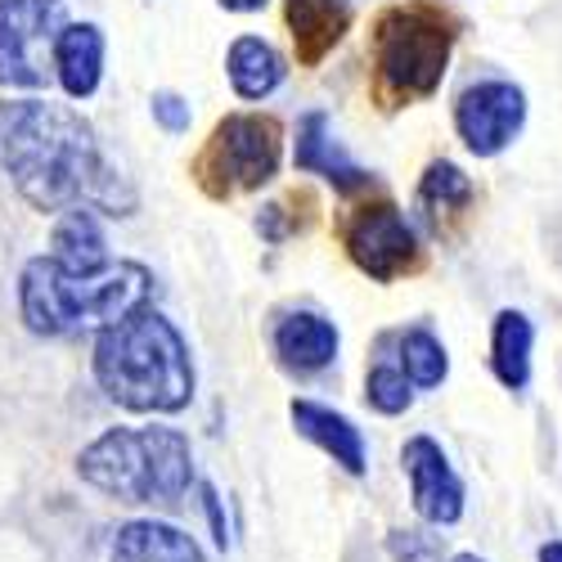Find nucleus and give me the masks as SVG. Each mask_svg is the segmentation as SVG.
<instances>
[{
	"mask_svg": "<svg viewBox=\"0 0 562 562\" xmlns=\"http://www.w3.org/2000/svg\"><path fill=\"white\" fill-rule=\"evenodd\" d=\"M0 171L36 212L50 216L81 207L95 216H135L139 207L135 184L72 104L36 95L0 104Z\"/></svg>",
	"mask_w": 562,
	"mask_h": 562,
	"instance_id": "1",
	"label": "nucleus"
},
{
	"mask_svg": "<svg viewBox=\"0 0 562 562\" xmlns=\"http://www.w3.org/2000/svg\"><path fill=\"white\" fill-rule=\"evenodd\" d=\"M100 392L131 414H180L194 401L190 342L158 306H139L95 338L90 356Z\"/></svg>",
	"mask_w": 562,
	"mask_h": 562,
	"instance_id": "2",
	"label": "nucleus"
},
{
	"mask_svg": "<svg viewBox=\"0 0 562 562\" xmlns=\"http://www.w3.org/2000/svg\"><path fill=\"white\" fill-rule=\"evenodd\" d=\"M154 297V270L113 261L100 274H72L55 257H32L19 274V315L36 338L104 334Z\"/></svg>",
	"mask_w": 562,
	"mask_h": 562,
	"instance_id": "3",
	"label": "nucleus"
},
{
	"mask_svg": "<svg viewBox=\"0 0 562 562\" xmlns=\"http://www.w3.org/2000/svg\"><path fill=\"white\" fill-rule=\"evenodd\" d=\"M77 477L117 504L167 508L199 486L194 446L184 432L149 428H109L77 454Z\"/></svg>",
	"mask_w": 562,
	"mask_h": 562,
	"instance_id": "4",
	"label": "nucleus"
},
{
	"mask_svg": "<svg viewBox=\"0 0 562 562\" xmlns=\"http://www.w3.org/2000/svg\"><path fill=\"white\" fill-rule=\"evenodd\" d=\"M459 23L450 10L432 0H405L387 5L369 32V64H373V95L383 109H405L432 100L454 50Z\"/></svg>",
	"mask_w": 562,
	"mask_h": 562,
	"instance_id": "5",
	"label": "nucleus"
},
{
	"mask_svg": "<svg viewBox=\"0 0 562 562\" xmlns=\"http://www.w3.org/2000/svg\"><path fill=\"white\" fill-rule=\"evenodd\" d=\"M279 162H284V126L270 113H225L194 158V180L207 199H239L270 184Z\"/></svg>",
	"mask_w": 562,
	"mask_h": 562,
	"instance_id": "6",
	"label": "nucleus"
},
{
	"mask_svg": "<svg viewBox=\"0 0 562 562\" xmlns=\"http://www.w3.org/2000/svg\"><path fill=\"white\" fill-rule=\"evenodd\" d=\"M64 27V0H0V86L41 90L50 81Z\"/></svg>",
	"mask_w": 562,
	"mask_h": 562,
	"instance_id": "7",
	"label": "nucleus"
},
{
	"mask_svg": "<svg viewBox=\"0 0 562 562\" xmlns=\"http://www.w3.org/2000/svg\"><path fill=\"white\" fill-rule=\"evenodd\" d=\"M342 244L356 270L369 274L373 284H396V279L424 270V244L392 199L360 203L342 225Z\"/></svg>",
	"mask_w": 562,
	"mask_h": 562,
	"instance_id": "8",
	"label": "nucleus"
},
{
	"mask_svg": "<svg viewBox=\"0 0 562 562\" xmlns=\"http://www.w3.org/2000/svg\"><path fill=\"white\" fill-rule=\"evenodd\" d=\"M527 126V90L513 81H473L454 104V131L477 158L504 154Z\"/></svg>",
	"mask_w": 562,
	"mask_h": 562,
	"instance_id": "9",
	"label": "nucleus"
},
{
	"mask_svg": "<svg viewBox=\"0 0 562 562\" xmlns=\"http://www.w3.org/2000/svg\"><path fill=\"white\" fill-rule=\"evenodd\" d=\"M401 468L409 482V504L428 527H454L463 518V477L437 437L414 432L401 446Z\"/></svg>",
	"mask_w": 562,
	"mask_h": 562,
	"instance_id": "10",
	"label": "nucleus"
},
{
	"mask_svg": "<svg viewBox=\"0 0 562 562\" xmlns=\"http://www.w3.org/2000/svg\"><path fill=\"white\" fill-rule=\"evenodd\" d=\"M270 347L279 356V364H284L289 373H297V379H306V373H319V369H329L338 360V324L329 315H319V311H284L274 319V329H270Z\"/></svg>",
	"mask_w": 562,
	"mask_h": 562,
	"instance_id": "11",
	"label": "nucleus"
},
{
	"mask_svg": "<svg viewBox=\"0 0 562 562\" xmlns=\"http://www.w3.org/2000/svg\"><path fill=\"white\" fill-rule=\"evenodd\" d=\"M289 418L297 437H306L311 446H319L329 454L347 477H364L369 473V446H364V432L351 424V418L324 401H311V396H293L289 401Z\"/></svg>",
	"mask_w": 562,
	"mask_h": 562,
	"instance_id": "12",
	"label": "nucleus"
},
{
	"mask_svg": "<svg viewBox=\"0 0 562 562\" xmlns=\"http://www.w3.org/2000/svg\"><path fill=\"white\" fill-rule=\"evenodd\" d=\"M293 162H297V171H311V176H319V180H329L338 194H356V190H364V184L373 180V176L338 145L329 113H319V109L302 113V122H297Z\"/></svg>",
	"mask_w": 562,
	"mask_h": 562,
	"instance_id": "13",
	"label": "nucleus"
},
{
	"mask_svg": "<svg viewBox=\"0 0 562 562\" xmlns=\"http://www.w3.org/2000/svg\"><path fill=\"white\" fill-rule=\"evenodd\" d=\"M284 19H289V36H293L297 64L315 68L347 36L351 5H347V0H284Z\"/></svg>",
	"mask_w": 562,
	"mask_h": 562,
	"instance_id": "14",
	"label": "nucleus"
},
{
	"mask_svg": "<svg viewBox=\"0 0 562 562\" xmlns=\"http://www.w3.org/2000/svg\"><path fill=\"white\" fill-rule=\"evenodd\" d=\"M109 562H207L199 540L158 518H135L117 527L109 544Z\"/></svg>",
	"mask_w": 562,
	"mask_h": 562,
	"instance_id": "15",
	"label": "nucleus"
},
{
	"mask_svg": "<svg viewBox=\"0 0 562 562\" xmlns=\"http://www.w3.org/2000/svg\"><path fill=\"white\" fill-rule=\"evenodd\" d=\"M55 77L68 100H90L104 77V32L95 23H68L55 45Z\"/></svg>",
	"mask_w": 562,
	"mask_h": 562,
	"instance_id": "16",
	"label": "nucleus"
},
{
	"mask_svg": "<svg viewBox=\"0 0 562 562\" xmlns=\"http://www.w3.org/2000/svg\"><path fill=\"white\" fill-rule=\"evenodd\" d=\"M50 257L72 270V274H100L109 270V239H104V225L95 212H64L55 221V234H50Z\"/></svg>",
	"mask_w": 562,
	"mask_h": 562,
	"instance_id": "17",
	"label": "nucleus"
},
{
	"mask_svg": "<svg viewBox=\"0 0 562 562\" xmlns=\"http://www.w3.org/2000/svg\"><path fill=\"white\" fill-rule=\"evenodd\" d=\"M531 347H536V324L504 306L491 324V369L508 392H527L531 387Z\"/></svg>",
	"mask_w": 562,
	"mask_h": 562,
	"instance_id": "18",
	"label": "nucleus"
},
{
	"mask_svg": "<svg viewBox=\"0 0 562 562\" xmlns=\"http://www.w3.org/2000/svg\"><path fill=\"white\" fill-rule=\"evenodd\" d=\"M289 64L284 55L274 50L270 41L261 36H239L229 45V55H225V77L234 86V95L239 100H266L279 90V81H284Z\"/></svg>",
	"mask_w": 562,
	"mask_h": 562,
	"instance_id": "19",
	"label": "nucleus"
},
{
	"mask_svg": "<svg viewBox=\"0 0 562 562\" xmlns=\"http://www.w3.org/2000/svg\"><path fill=\"white\" fill-rule=\"evenodd\" d=\"M477 190H473V180L463 176V167H454L450 158H437L428 162L424 180H418V212H424V221L446 234L468 207H473Z\"/></svg>",
	"mask_w": 562,
	"mask_h": 562,
	"instance_id": "20",
	"label": "nucleus"
},
{
	"mask_svg": "<svg viewBox=\"0 0 562 562\" xmlns=\"http://www.w3.org/2000/svg\"><path fill=\"white\" fill-rule=\"evenodd\" d=\"M396 342V364L405 369V379L414 387H441L446 373H450V356L441 347V338L432 329H424V324H414V329H401L392 334Z\"/></svg>",
	"mask_w": 562,
	"mask_h": 562,
	"instance_id": "21",
	"label": "nucleus"
},
{
	"mask_svg": "<svg viewBox=\"0 0 562 562\" xmlns=\"http://www.w3.org/2000/svg\"><path fill=\"white\" fill-rule=\"evenodd\" d=\"M364 401L369 409H379L387 418L405 414L414 405V383L405 379V369L396 364V356H383V360H373L369 373H364Z\"/></svg>",
	"mask_w": 562,
	"mask_h": 562,
	"instance_id": "22",
	"label": "nucleus"
},
{
	"mask_svg": "<svg viewBox=\"0 0 562 562\" xmlns=\"http://www.w3.org/2000/svg\"><path fill=\"white\" fill-rule=\"evenodd\" d=\"M149 109H154V122H158L162 131H171V135L190 131V122H194V113H190V100H180L176 90H158V95L149 100Z\"/></svg>",
	"mask_w": 562,
	"mask_h": 562,
	"instance_id": "23",
	"label": "nucleus"
},
{
	"mask_svg": "<svg viewBox=\"0 0 562 562\" xmlns=\"http://www.w3.org/2000/svg\"><path fill=\"white\" fill-rule=\"evenodd\" d=\"M392 558L396 562H428L432 558V540H424L418 531H392Z\"/></svg>",
	"mask_w": 562,
	"mask_h": 562,
	"instance_id": "24",
	"label": "nucleus"
},
{
	"mask_svg": "<svg viewBox=\"0 0 562 562\" xmlns=\"http://www.w3.org/2000/svg\"><path fill=\"white\" fill-rule=\"evenodd\" d=\"M199 495H203L207 522H212V540L225 549V544H229V527H225V508H221V495H216V486H207V482H199Z\"/></svg>",
	"mask_w": 562,
	"mask_h": 562,
	"instance_id": "25",
	"label": "nucleus"
},
{
	"mask_svg": "<svg viewBox=\"0 0 562 562\" xmlns=\"http://www.w3.org/2000/svg\"><path fill=\"white\" fill-rule=\"evenodd\" d=\"M261 5H266V0H221V10H229V14H252Z\"/></svg>",
	"mask_w": 562,
	"mask_h": 562,
	"instance_id": "26",
	"label": "nucleus"
},
{
	"mask_svg": "<svg viewBox=\"0 0 562 562\" xmlns=\"http://www.w3.org/2000/svg\"><path fill=\"white\" fill-rule=\"evenodd\" d=\"M536 562H562V540H544L536 549Z\"/></svg>",
	"mask_w": 562,
	"mask_h": 562,
	"instance_id": "27",
	"label": "nucleus"
},
{
	"mask_svg": "<svg viewBox=\"0 0 562 562\" xmlns=\"http://www.w3.org/2000/svg\"><path fill=\"white\" fill-rule=\"evenodd\" d=\"M450 562H486V558H477V553H454Z\"/></svg>",
	"mask_w": 562,
	"mask_h": 562,
	"instance_id": "28",
	"label": "nucleus"
}]
</instances>
